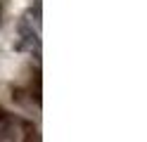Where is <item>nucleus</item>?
I'll return each instance as SVG.
<instances>
[{
    "mask_svg": "<svg viewBox=\"0 0 147 142\" xmlns=\"http://www.w3.org/2000/svg\"><path fill=\"white\" fill-rule=\"evenodd\" d=\"M12 97H14L17 104H22V107H31V104H33L31 92H26V90H22V88H14V90H12Z\"/></svg>",
    "mask_w": 147,
    "mask_h": 142,
    "instance_id": "obj_1",
    "label": "nucleus"
},
{
    "mask_svg": "<svg viewBox=\"0 0 147 142\" xmlns=\"http://www.w3.org/2000/svg\"><path fill=\"white\" fill-rule=\"evenodd\" d=\"M7 118H10V114H7V111H5L3 107H0V126H3V123H5Z\"/></svg>",
    "mask_w": 147,
    "mask_h": 142,
    "instance_id": "obj_2",
    "label": "nucleus"
}]
</instances>
